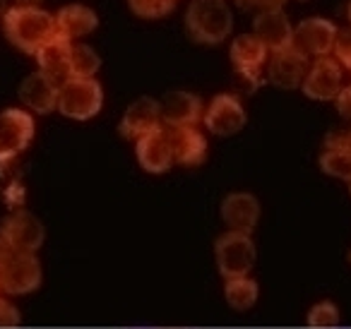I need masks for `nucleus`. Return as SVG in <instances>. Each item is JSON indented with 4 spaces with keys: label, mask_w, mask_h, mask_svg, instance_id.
<instances>
[{
    "label": "nucleus",
    "mask_w": 351,
    "mask_h": 329,
    "mask_svg": "<svg viewBox=\"0 0 351 329\" xmlns=\"http://www.w3.org/2000/svg\"><path fill=\"white\" fill-rule=\"evenodd\" d=\"M58 92H60V84H56L53 80H49L44 73H32L22 80L20 94L22 103L29 108L32 113H39V116H46V113L56 111L58 108Z\"/></svg>",
    "instance_id": "nucleus-18"
},
{
    "label": "nucleus",
    "mask_w": 351,
    "mask_h": 329,
    "mask_svg": "<svg viewBox=\"0 0 351 329\" xmlns=\"http://www.w3.org/2000/svg\"><path fill=\"white\" fill-rule=\"evenodd\" d=\"M260 298V284L253 276H236L224 279V300L236 313H248L255 308Z\"/></svg>",
    "instance_id": "nucleus-22"
},
{
    "label": "nucleus",
    "mask_w": 351,
    "mask_h": 329,
    "mask_svg": "<svg viewBox=\"0 0 351 329\" xmlns=\"http://www.w3.org/2000/svg\"><path fill=\"white\" fill-rule=\"evenodd\" d=\"M161 123L164 127H197V123L205 116L200 97L186 89L166 92L161 99Z\"/></svg>",
    "instance_id": "nucleus-10"
},
{
    "label": "nucleus",
    "mask_w": 351,
    "mask_h": 329,
    "mask_svg": "<svg viewBox=\"0 0 351 329\" xmlns=\"http://www.w3.org/2000/svg\"><path fill=\"white\" fill-rule=\"evenodd\" d=\"M308 73V56L303 51H298L296 46L287 51H279V53H272V60H269L267 68V80L272 87L277 89H298Z\"/></svg>",
    "instance_id": "nucleus-15"
},
{
    "label": "nucleus",
    "mask_w": 351,
    "mask_h": 329,
    "mask_svg": "<svg viewBox=\"0 0 351 329\" xmlns=\"http://www.w3.org/2000/svg\"><path fill=\"white\" fill-rule=\"evenodd\" d=\"M36 123L25 108H5L0 113V164H10L32 145Z\"/></svg>",
    "instance_id": "nucleus-7"
},
{
    "label": "nucleus",
    "mask_w": 351,
    "mask_h": 329,
    "mask_svg": "<svg viewBox=\"0 0 351 329\" xmlns=\"http://www.w3.org/2000/svg\"><path fill=\"white\" fill-rule=\"evenodd\" d=\"M349 195H351V183H349Z\"/></svg>",
    "instance_id": "nucleus-36"
},
{
    "label": "nucleus",
    "mask_w": 351,
    "mask_h": 329,
    "mask_svg": "<svg viewBox=\"0 0 351 329\" xmlns=\"http://www.w3.org/2000/svg\"><path fill=\"white\" fill-rule=\"evenodd\" d=\"M128 8L142 20H161L176 8V0H128Z\"/></svg>",
    "instance_id": "nucleus-26"
},
{
    "label": "nucleus",
    "mask_w": 351,
    "mask_h": 329,
    "mask_svg": "<svg viewBox=\"0 0 351 329\" xmlns=\"http://www.w3.org/2000/svg\"><path fill=\"white\" fill-rule=\"evenodd\" d=\"M20 8H36V3H41V0H15Z\"/></svg>",
    "instance_id": "nucleus-33"
},
{
    "label": "nucleus",
    "mask_w": 351,
    "mask_h": 329,
    "mask_svg": "<svg viewBox=\"0 0 351 329\" xmlns=\"http://www.w3.org/2000/svg\"><path fill=\"white\" fill-rule=\"evenodd\" d=\"M337 39V27L325 17H308L293 29V46L306 56H330Z\"/></svg>",
    "instance_id": "nucleus-14"
},
{
    "label": "nucleus",
    "mask_w": 351,
    "mask_h": 329,
    "mask_svg": "<svg viewBox=\"0 0 351 329\" xmlns=\"http://www.w3.org/2000/svg\"><path fill=\"white\" fill-rule=\"evenodd\" d=\"M22 324V313L10 298L0 295V329H15Z\"/></svg>",
    "instance_id": "nucleus-29"
},
{
    "label": "nucleus",
    "mask_w": 351,
    "mask_h": 329,
    "mask_svg": "<svg viewBox=\"0 0 351 329\" xmlns=\"http://www.w3.org/2000/svg\"><path fill=\"white\" fill-rule=\"evenodd\" d=\"M3 32L8 41L22 53L36 56L46 44L60 36L56 15L41 10V8H10L3 17Z\"/></svg>",
    "instance_id": "nucleus-1"
},
{
    "label": "nucleus",
    "mask_w": 351,
    "mask_h": 329,
    "mask_svg": "<svg viewBox=\"0 0 351 329\" xmlns=\"http://www.w3.org/2000/svg\"><path fill=\"white\" fill-rule=\"evenodd\" d=\"M219 214H221V221L226 223L229 231L253 233L255 226L260 223L263 207H260V199L255 197L253 193L239 190V193H229L221 199Z\"/></svg>",
    "instance_id": "nucleus-11"
},
{
    "label": "nucleus",
    "mask_w": 351,
    "mask_h": 329,
    "mask_svg": "<svg viewBox=\"0 0 351 329\" xmlns=\"http://www.w3.org/2000/svg\"><path fill=\"white\" fill-rule=\"evenodd\" d=\"M0 291H3V289H0Z\"/></svg>",
    "instance_id": "nucleus-38"
},
{
    "label": "nucleus",
    "mask_w": 351,
    "mask_h": 329,
    "mask_svg": "<svg viewBox=\"0 0 351 329\" xmlns=\"http://www.w3.org/2000/svg\"><path fill=\"white\" fill-rule=\"evenodd\" d=\"M70 53H73V44L65 34L56 36L51 44L36 53V63H39V73H44L56 84H63L70 80Z\"/></svg>",
    "instance_id": "nucleus-20"
},
{
    "label": "nucleus",
    "mask_w": 351,
    "mask_h": 329,
    "mask_svg": "<svg viewBox=\"0 0 351 329\" xmlns=\"http://www.w3.org/2000/svg\"><path fill=\"white\" fill-rule=\"evenodd\" d=\"M341 322V313L339 305L335 300H317L308 308L306 315V324L313 329H332Z\"/></svg>",
    "instance_id": "nucleus-25"
},
{
    "label": "nucleus",
    "mask_w": 351,
    "mask_h": 329,
    "mask_svg": "<svg viewBox=\"0 0 351 329\" xmlns=\"http://www.w3.org/2000/svg\"><path fill=\"white\" fill-rule=\"evenodd\" d=\"M332 53H335V60L341 65V68L351 70V27L337 29V39H335V46H332Z\"/></svg>",
    "instance_id": "nucleus-27"
},
{
    "label": "nucleus",
    "mask_w": 351,
    "mask_h": 329,
    "mask_svg": "<svg viewBox=\"0 0 351 329\" xmlns=\"http://www.w3.org/2000/svg\"><path fill=\"white\" fill-rule=\"evenodd\" d=\"M258 260V247L250 233L226 231L215 241V262L224 279L250 276Z\"/></svg>",
    "instance_id": "nucleus-4"
},
{
    "label": "nucleus",
    "mask_w": 351,
    "mask_h": 329,
    "mask_svg": "<svg viewBox=\"0 0 351 329\" xmlns=\"http://www.w3.org/2000/svg\"><path fill=\"white\" fill-rule=\"evenodd\" d=\"M135 156L142 171L152 175H161L173 166V149H171V140L166 127L152 130L135 140Z\"/></svg>",
    "instance_id": "nucleus-12"
},
{
    "label": "nucleus",
    "mask_w": 351,
    "mask_h": 329,
    "mask_svg": "<svg viewBox=\"0 0 351 329\" xmlns=\"http://www.w3.org/2000/svg\"><path fill=\"white\" fill-rule=\"evenodd\" d=\"M202 123L215 137H231L245 127L248 113L236 94H217L205 108Z\"/></svg>",
    "instance_id": "nucleus-8"
},
{
    "label": "nucleus",
    "mask_w": 351,
    "mask_h": 329,
    "mask_svg": "<svg viewBox=\"0 0 351 329\" xmlns=\"http://www.w3.org/2000/svg\"><path fill=\"white\" fill-rule=\"evenodd\" d=\"M243 10H260V12H267V10H282V5L287 0H236Z\"/></svg>",
    "instance_id": "nucleus-30"
},
{
    "label": "nucleus",
    "mask_w": 351,
    "mask_h": 329,
    "mask_svg": "<svg viewBox=\"0 0 351 329\" xmlns=\"http://www.w3.org/2000/svg\"><path fill=\"white\" fill-rule=\"evenodd\" d=\"M101 68V56L87 44H73V53H70V77L87 80L94 77Z\"/></svg>",
    "instance_id": "nucleus-23"
},
{
    "label": "nucleus",
    "mask_w": 351,
    "mask_h": 329,
    "mask_svg": "<svg viewBox=\"0 0 351 329\" xmlns=\"http://www.w3.org/2000/svg\"><path fill=\"white\" fill-rule=\"evenodd\" d=\"M183 22L191 41L202 46H219L234 29V12L224 0H193Z\"/></svg>",
    "instance_id": "nucleus-2"
},
{
    "label": "nucleus",
    "mask_w": 351,
    "mask_h": 329,
    "mask_svg": "<svg viewBox=\"0 0 351 329\" xmlns=\"http://www.w3.org/2000/svg\"><path fill=\"white\" fill-rule=\"evenodd\" d=\"M159 127H164V123H161V103L152 97H137L123 113L118 132L125 140H140L142 135L159 130Z\"/></svg>",
    "instance_id": "nucleus-13"
},
{
    "label": "nucleus",
    "mask_w": 351,
    "mask_h": 329,
    "mask_svg": "<svg viewBox=\"0 0 351 329\" xmlns=\"http://www.w3.org/2000/svg\"><path fill=\"white\" fill-rule=\"evenodd\" d=\"M56 22H58L60 34H65L68 39H80V36H87L97 29L99 15L92 8L73 3V5H65L56 12Z\"/></svg>",
    "instance_id": "nucleus-21"
},
{
    "label": "nucleus",
    "mask_w": 351,
    "mask_h": 329,
    "mask_svg": "<svg viewBox=\"0 0 351 329\" xmlns=\"http://www.w3.org/2000/svg\"><path fill=\"white\" fill-rule=\"evenodd\" d=\"M317 166L325 175L337 180H344L351 183V151H332V149H322Z\"/></svg>",
    "instance_id": "nucleus-24"
},
{
    "label": "nucleus",
    "mask_w": 351,
    "mask_h": 329,
    "mask_svg": "<svg viewBox=\"0 0 351 329\" xmlns=\"http://www.w3.org/2000/svg\"><path fill=\"white\" fill-rule=\"evenodd\" d=\"M101 108H104V87L99 84V80L70 77L68 82L60 84L58 108L56 111L63 118L87 123L92 118H97L101 113Z\"/></svg>",
    "instance_id": "nucleus-3"
},
{
    "label": "nucleus",
    "mask_w": 351,
    "mask_h": 329,
    "mask_svg": "<svg viewBox=\"0 0 351 329\" xmlns=\"http://www.w3.org/2000/svg\"><path fill=\"white\" fill-rule=\"evenodd\" d=\"M44 284V265L34 252H12L0 267V289L8 295H32Z\"/></svg>",
    "instance_id": "nucleus-5"
},
{
    "label": "nucleus",
    "mask_w": 351,
    "mask_h": 329,
    "mask_svg": "<svg viewBox=\"0 0 351 329\" xmlns=\"http://www.w3.org/2000/svg\"><path fill=\"white\" fill-rule=\"evenodd\" d=\"M344 68L330 56H322L308 68L301 82V92L313 101H335L337 94L344 87Z\"/></svg>",
    "instance_id": "nucleus-9"
},
{
    "label": "nucleus",
    "mask_w": 351,
    "mask_h": 329,
    "mask_svg": "<svg viewBox=\"0 0 351 329\" xmlns=\"http://www.w3.org/2000/svg\"><path fill=\"white\" fill-rule=\"evenodd\" d=\"M10 255H12V250L5 245V241H3V238H0V267L5 265V262H8V257H10Z\"/></svg>",
    "instance_id": "nucleus-32"
},
{
    "label": "nucleus",
    "mask_w": 351,
    "mask_h": 329,
    "mask_svg": "<svg viewBox=\"0 0 351 329\" xmlns=\"http://www.w3.org/2000/svg\"><path fill=\"white\" fill-rule=\"evenodd\" d=\"M349 262H351V250H349Z\"/></svg>",
    "instance_id": "nucleus-37"
},
{
    "label": "nucleus",
    "mask_w": 351,
    "mask_h": 329,
    "mask_svg": "<svg viewBox=\"0 0 351 329\" xmlns=\"http://www.w3.org/2000/svg\"><path fill=\"white\" fill-rule=\"evenodd\" d=\"M253 34L272 53H279V51H287L293 46V27L284 10L260 12L253 20Z\"/></svg>",
    "instance_id": "nucleus-17"
},
{
    "label": "nucleus",
    "mask_w": 351,
    "mask_h": 329,
    "mask_svg": "<svg viewBox=\"0 0 351 329\" xmlns=\"http://www.w3.org/2000/svg\"><path fill=\"white\" fill-rule=\"evenodd\" d=\"M346 15H349V22H351V0H349V8H346Z\"/></svg>",
    "instance_id": "nucleus-35"
},
{
    "label": "nucleus",
    "mask_w": 351,
    "mask_h": 329,
    "mask_svg": "<svg viewBox=\"0 0 351 329\" xmlns=\"http://www.w3.org/2000/svg\"><path fill=\"white\" fill-rule=\"evenodd\" d=\"M0 238L12 252H39L46 243V226L27 209H15L0 221Z\"/></svg>",
    "instance_id": "nucleus-6"
},
{
    "label": "nucleus",
    "mask_w": 351,
    "mask_h": 329,
    "mask_svg": "<svg viewBox=\"0 0 351 329\" xmlns=\"http://www.w3.org/2000/svg\"><path fill=\"white\" fill-rule=\"evenodd\" d=\"M325 149L332 151H351V125L349 127H335L325 135Z\"/></svg>",
    "instance_id": "nucleus-28"
},
{
    "label": "nucleus",
    "mask_w": 351,
    "mask_h": 329,
    "mask_svg": "<svg viewBox=\"0 0 351 329\" xmlns=\"http://www.w3.org/2000/svg\"><path fill=\"white\" fill-rule=\"evenodd\" d=\"M335 108L344 121L351 123V84L349 87H341V92L335 99Z\"/></svg>",
    "instance_id": "nucleus-31"
},
{
    "label": "nucleus",
    "mask_w": 351,
    "mask_h": 329,
    "mask_svg": "<svg viewBox=\"0 0 351 329\" xmlns=\"http://www.w3.org/2000/svg\"><path fill=\"white\" fill-rule=\"evenodd\" d=\"M8 10H10V8H8V0H0V20L8 15Z\"/></svg>",
    "instance_id": "nucleus-34"
},
{
    "label": "nucleus",
    "mask_w": 351,
    "mask_h": 329,
    "mask_svg": "<svg viewBox=\"0 0 351 329\" xmlns=\"http://www.w3.org/2000/svg\"><path fill=\"white\" fill-rule=\"evenodd\" d=\"M267 53L269 51L265 49V44L255 34L236 36V39L231 41V51H229L236 73L248 80V82L260 80V70L267 63Z\"/></svg>",
    "instance_id": "nucleus-16"
},
{
    "label": "nucleus",
    "mask_w": 351,
    "mask_h": 329,
    "mask_svg": "<svg viewBox=\"0 0 351 329\" xmlns=\"http://www.w3.org/2000/svg\"><path fill=\"white\" fill-rule=\"evenodd\" d=\"M173 149V164L186 166H202L207 159V137L197 127H166Z\"/></svg>",
    "instance_id": "nucleus-19"
}]
</instances>
